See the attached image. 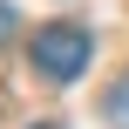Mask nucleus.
I'll list each match as a JSON object with an SVG mask.
<instances>
[{
	"instance_id": "obj_1",
	"label": "nucleus",
	"mask_w": 129,
	"mask_h": 129,
	"mask_svg": "<svg viewBox=\"0 0 129 129\" xmlns=\"http://www.w3.org/2000/svg\"><path fill=\"white\" fill-rule=\"evenodd\" d=\"M88 54H95V41H88V27H75V20L41 27V34H34V48H27V61H34V75H41V82H75V75L88 68Z\"/></svg>"
},
{
	"instance_id": "obj_2",
	"label": "nucleus",
	"mask_w": 129,
	"mask_h": 129,
	"mask_svg": "<svg viewBox=\"0 0 129 129\" xmlns=\"http://www.w3.org/2000/svg\"><path fill=\"white\" fill-rule=\"evenodd\" d=\"M109 122L129 129V82H116V88H109Z\"/></svg>"
},
{
	"instance_id": "obj_3",
	"label": "nucleus",
	"mask_w": 129,
	"mask_h": 129,
	"mask_svg": "<svg viewBox=\"0 0 129 129\" xmlns=\"http://www.w3.org/2000/svg\"><path fill=\"white\" fill-rule=\"evenodd\" d=\"M7 34H14V7L0 0V41H7Z\"/></svg>"
},
{
	"instance_id": "obj_4",
	"label": "nucleus",
	"mask_w": 129,
	"mask_h": 129,
	"mask_svg": "<svg viewBox=\"0 0 129 129\" xmlns=\"http://www.w3.org/2000/svg\"><path fill=\"white\" fill-rule=\"evenodd\" d=\"M41 129H54V122H41Z\"/></svg>"
}]
</instances>
